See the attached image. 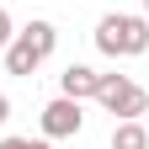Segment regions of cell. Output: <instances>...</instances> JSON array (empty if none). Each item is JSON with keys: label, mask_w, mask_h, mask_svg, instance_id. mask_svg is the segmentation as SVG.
<instances>
[{"label": "cell", "mask_w": 149, "mask_h": 149, "mask_svg": "<svg viewBox=\"0 0 149 149\" xmlns=\"http://www.w3.org/2000/svg\"><path fill=\"white\" fill-rule=\"evenodd\" d=\"M11 37H16V22H11V16H6V6H0V53L11 48Z\"/></svg>", "instance_id": "7"}, {"label": "cell", "mask_w": 149, "mask_h": 149, "mask_svg": "<svg viewBox=\"0 0 149 149\" xmlns=\"http://www.w3.org/2000/svg\"><path fill=\"white\" fill-rule=\"evenodd\" d=\"M37 64H43V53H37L27 37L16 32V37H11V48H6V69H11V74H32Z\"/></svg>", "instance_id": "5"}, {"label": "cell", "mask_w": 149, "mask_h": 149, "mask_svg": "<svg viewBox=\"0 0 149 149\" xmlns=\"http://www.w3.org/2000/svg\"><path fill=\"white\" fill-rule=\"evenodd\" d=\"M144 22H149V0H144Z\"/></svg>", "instance_id": "10"}, {"label": "cell", "mask_w": 149, "mask_h": 149, "mask_svg": "<svg viewBox=\"0 0 149 149\" xmlns=\"http://www.w3.org/2000/svg\"><path fill=\"white\" fill-rule=\"evenodd\" d=\"M112 149H149V128L133 117V123H117L112 128Z\"/></svg>", "instance_id": "6"}, {"label": "cell", "mask_w": 149, "mask_h": 149, "mask_svg": "<svg viewBox=\"0 0 149 149\" xmlns=\"http://www.w3.org/2000/svg\"><path fill=\"white\" fill-rule=\"evenodd\" d=\"M0 123H11V101L6 96H0Z\"/></svg>", "instance_id": "9"}, {"label": "cell", "mask_w": 149, "mask_h": 149, "mask_svg": "<svg viewBox=\"0 0 149 149\" xmlns=\"http://www.w3.org/2000/svg\"><path fill=\"white\" fill-rule=\"evenodd\" d=\"M0 149H32V139H0Z\"/></svg>", "instance_id": "8"}, {"label": "cell", "mask_w": 149, "mask_h": 149, "mask_svg": "<svg viewBox=\"0 0 149 149\" xmlns=\"http://www.w3.org/2000/svg\"><path fill=\"white\" fill-rule=\"evenodd\" d=\"M96 48L107 59H139V53H149V22L128 16V11H112L96 22Z\"/></svg>", "instance_id": "1"}, {"label": "cell", "mask_w": 149, "mask_h": 149, "mask_svg": "<svg viewBox=\"0 0 149 149\" xmlns=\"http://www.w3.org/2000/svg\"><path fill=\"white\" fill-rule=\"evenodd\" d=\"M80 128H85V107L74 96H53L43 107V133L48 139H69V133H80Z\"/></svg>", "instance_id": "3"}, {"label": "cell", "mask_w": 149, "mask_h": 149, "mask_svg": "<svg viewBox=\"0 0 149 149\" xmlns=\"http://www.w3.org/2000/svg\"><path fill=\"white\" fill-rule=\"evenodd\" d=\"M32 149H53V144H32Z\"/></svg>", "instance_id": "11"}, {"label": "cell", "mask_w": 149, "mask_h": 149, "mask_svg": "<svg viewBox=\"0 0 149 149\" xmlns=\"http://www.w3.org/2000/svg\"><path fill=\"white\" fill-rule=\"evenodd\" d=\"M59 91L74 96V101H85V96H96V91H101V74L91 69V64H69V69L59 74Z\"/></svg>", "instance_id": "4"}, {"label": "cell", "mask_w": 149, "mask_h": 149, "mask_svg": "<svg viewBox=\"0 0 149 149\" xmlns=\"http://www.w3.org/2000/svg\"><path fill=\"white\" fill-rule=\"evenodd\" d=\"M96 101H101L117 123H133V117H144V112H149V91H144L139 80H128V74H101Z\"/></svg>", "instance_id": "2"}]
</instances>
